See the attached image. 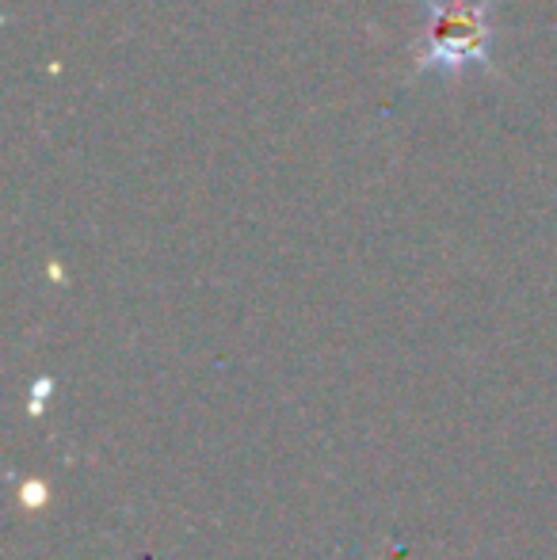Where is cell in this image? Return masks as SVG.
I'll return each mask as SVG.
<instances>
[{
  "instance_id": "6da1fadb",
  "label": "cell",
  "mask_w": 557,
  "mask_h": 560,
  "mask_svg": "<svg viewBox=\"0 0 557 560\" xmlns=\"http://www.w3.org/2000/svg\"><path fill=\"white\" fill-rule=\"evenodd\" d=\"M431 8V27H428V58L423 61H443L446 69H462L466 61H485V46H489V27H485V8L481 4H428Z\"/></svg>"
}]
</instances>
